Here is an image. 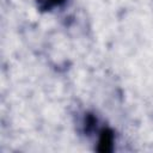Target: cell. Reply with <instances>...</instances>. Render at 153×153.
<instances>
[{"instance_id":"2","label":"cell","mask_w":153,"mask_h":153,"mask_svg":"<svg viewBox=\"0 0 153 153\" xmlns=\"http://www.w3.org/2000/svg\"><path fill=\"white\" fill-rule=\"evenodd\" d=\"M54 1H60V0H54Z\"/></svg>"},{"instance_id":"1","label":"cell","mask_w":153,"mask_h":153,"mask_svg":"<svg viewBox=\"0 0 153 153\" xmlns=\"http://www.w3.org/2000/svg\"><path fill=\"white\" fill-rule=\"evenodd\" d=\"M112 146V135L109 131H103L99 140V149L100 151H110Z\"/></svg>"}]
</instances>
